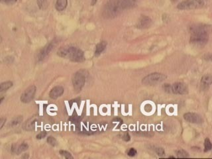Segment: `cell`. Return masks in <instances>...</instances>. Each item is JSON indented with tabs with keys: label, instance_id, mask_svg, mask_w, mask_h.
<instances>
[{
	"label": "cell",
	"instance_id": "cell-1",
	"mask_svg": "<svg viewBox=\"0 0 212 159\" xmlns=\"http://www.w3.org/2000/svg\"><path fill=\"white\" fill-rule=\"evenodd\" d=\"M211 27L204 24H196L190 27V31L191 33L190 43L199 46H203L208 43L209 33Z\"/></svg>",
	"mask_w": 212,
	"mask_h": 159
},
{
	"label": "cell",
	"instance_id": "cell-2",
	"mask_svg": "<svg viewBox=\"0 0 212 159\" xmlns=\"http://www.w3.org/2000/svg\"><path fill=\"white\" fill-rule=\"evenodd\" d=\"M57 54L59 57L68 58L73 62H80L85 60L84 54L83 51L74 46H64L58 50Z\"/></svg>",
	"mask_w": 212,
	"mask_h": 159
},
{
	"label": "cell",
	"instance_id": "cell-3",
	"mask_svg": "<svg viewBox=\"0 0 212 159\" xmlns=\"http://www.w3.org/2000/svg\"><path fill=\"white\" fill-rule=\"evenodd\" d=\"M123 10L122 0H109L103 8V15L105 18H113Z\"/></svg>",
	"mask_w": 212,
	"mask_h": 159
},
{
	"label": "cell",
	"instance_id": "cell-4",
	"mask_svg": "<svg viewBox=\"0 0 212 159\" xmlns=\"http://www.w3.org/2000/svg\"><path fill=\"white\" fill-rule=\"evenodd\" d=\"M88 72L85 70H80L76 72L73 76L72 84L76 92H80L85 85Z\"/></svg>",
	"mask_w": 212,
	"mask_h": 159
},
{
	"label": "cell",
	"instance_id": "cell-5",
	"mask_svg": "<svg viewBox=\"0 0 212 159\" xmlns=\"http://www.w3.org/2000/svg\"><path fill=\"white\" fill-rule=\"evenodd\" d=\"M166 76L163 74L154 72L146 76L143 79L142 83L145 85H156L163 82L164 80L166 79Z\"/></svg>",
	"mask_w": 212,
	"mask_h": 159
},
{
	"label": "cell",
	"instance_id": "cell-6",
	"mask_svg": "<svg viewBox=\"0 0 212 159\" xmlns=\"http://www.w3.org/2000/svg\"><path fill=\"white\" fill-rule=\"evenodd\" d=\"M204 6L203 0H185L177 6V8L180 10L195 9L201 8Z\"/></svg>",
	"mask_w": 212,
	"mask_h": 159
},
{
	"label": "cell",
	"instance_id": "cell-7",
	"mask_svg": "<svg viewBox=\"0 0 212 159\" xmlns=\"http://www.w3.org/2000/svg\"><path fill=\"white\" fill-rule=\"evenodd\" d=\"M36 87L33 85H31L28 87L22 94L21 96V101L25 104L30 102L34 98L36 93Z\"/></svg>",
	"mask_w": 212,
	"mask_h": 159
},
{
	"label": "cell",
	"instance_id": "cell-8",
	"mask_svg": "<svg viewBox=\"0 0 212 159\" xmlns=\"http://www.w3.org/2000/svg\"><path fill=\"white\" fill-rule=\"evenodd\" d=\"M172 93L174 94L185 95L188 93V88L184 83L175 82L172 85Z\"/></svg>",
	"mask_w": 212,
	"mask_h": 159
},
{
	"label": "cell",
	"instance_id": "cell-9",
	"mask_svg": "<svg viewBox=\"0 0 212 159\" xmlns=\"http://www.w3.org/2000/svg\"><path fill=\"white\" fill-rule=\"evenodd\" d=\"M56 43H57V41H56V39H55V40L52 41L48 45H46L45 47L40 51V53H39L38 55V60L42 61L45 59V58L47 57V55H48V54L51 53V51L53 50V48L56 46Z\"/></svg>",
	"mask_w": 212,
	"mask_h": 159
},
{
	"label": "cell",
	"instance_id": "cell-10",
	"mask_svg": "<svg viewBox=\"0 0 212 159\" xmlns=\"http://www.w3.org/2000/svg\"><path fill=\"white\" fill-rule=\"evenodd\" d=\"M184 118L186 121L192 123L201 124L204 122L202 117L199 114L188 112L184 115Z\"/></svg>",
	"mask_w": 212,
	"mask_h": 159
},
{
	"label": "cell",
	"instance_id": "cell-11",
	"mask_svg": "<svg viewBox=\"0 0 212 159\" xmlns=\"http://www.w3.org/2000/svg\"><path fill=\"white\" fill-rule=\"evenodd\" d=\"M151 24H152V19L151 18H149L148 16L142 15L139 18V21H138V23L137 24V27L140 29H147L151 25Z\"/></svg>",
	"mask_w": 212,
	"mask_h": 159
},
{
	"label": "cell",
	"instance_id": "cell-12",
	"mask_svg": "<svg viewBox=\"0 0 212 159\" xmlns=\"http://www.w3.org/2000/svg\"><path fill=\"white\" fill-rule=\"evenodd\" d=\"M212 84V76L206 74L202 76L200 83V89L202 91H206Z\"/></svg>",
	"mask_w": 212,
	"mask_h": 159
},
{
	"label": "cell",
	"instance_id": "cell-13",
	"mask_svg": "<svg viewBox=\"0 0 212 159\" xmlns=\"http://www.w3.org/2000/svg\"><path fill=\"white\" fill-rule=\"evenodd\" d=\"M29 148V145L27 143H21L20 144H13L12 145L11 147V152L14 154H20L21 153L24 152V151H27Z\"/></svg>",
	"mask_w": 212,
	"mask_h": 159
},
{
	"label": "cell",
	"instance_id": "cell-14",
	"mask_svg": "<svg viewBox=\"0 0 212 159\" xmlns=\"http://www.w3.org/2000/svg\"><path fill=\"white\" fill-rule=\"evenodd\" d=\"M64 92H65V90H64L63 87L60 86V85H57V86L54 87L51 90L50 93H49V96L52 99H57L58 97H60L63 94Z\"/></svg>",
	"mask_w": 212,
	"mask_h": 159
},
{
	"label": "cell",
	"instance_id": "cell-15",
	"mask_svg": "<svg viewBox=\"0 0 212 159\" xmlns=\"http://www.w3.org/2000/svg\"><path fill=\"white\" fill-rule=\"evenodd\" d=\"M37 121V117H31L23 125V129L27 131H33L34 127H35V123Z\"/></svg>",
	"mask_w": 212,
	"mask_h": 159
},
{
	"label": "cell",
	"instance_id": "cell-16",
	"mask_svg": "<svg viewBox=\"0 0 212 159\" xmlns=\"http://www.w3.org/2000/svg\"><path fill=\"white\" fill-rule=\"evenodd\" d=\"M138 0H122V8L123 10L128 9L136 6Z\"/></svg>",
	"mask_w": 212,
	"mask_h": 159
},
{
	"label": "cell",
	"instance_id": "cell-17",
	"mask_svg": "<svg viewBox=\"0 0 212 159\" xmlns=\"http://www.w3.org/2000/svg\"><path fill=\"white\" fill-rule=\"evenodd\" d=\"M106 46H107V43L105 41H102V42L98 43L95 47V55L99 56L101 55L105 50Z\"/></svg>",
	"mask_w": 212,
	"mask_h": 159
},
{
	"label": "cell",
	"instance_id": "cell-18",
	"mask_svg": "<svg viewBox=\"0 0 212 159\" xmlns=\"http://www.w3.org/2000/svg\"><path fill=\"white\" fill-rule=\"evenodd\" d=\"M68 5V0H56L55 7L58 11H62L66 9Z\"/></svg>",
	"mask_w": 212,
	"mask_h": 159
},
{
	"label": "cell",
	"instance_id": "cell-19",
	"mask_svg": "<svg viewBox=\"0 0 212 159\" xmlns=\"http://www.w3.org/2000/svg\"><path fill=\"white\" fill-rule=\"evenodd\" d=\"M12 86H13V82H12L7 81L1 83V86H0V92L2 93L5 91H7V90H9Z\"/></svg>",
	"mask_w": 212,
	"mask_h": 159
},
{
	"label": "cell",
	"instance_id": "cell-20",
	"mask_svg": "<svg viewBox=\"0 0 212 159\" xmlns=\"http://www.w3.org/2000/svg\"><path fill=\"white\" fill-rule=\"evenodd\" d=\"M23 121V117L22 116H18L14 118L13 120H11L10 123L9 124V127H13L15 126L18 125L19 123H21V122Z\"/></svg>",
	"mask_w": 212,
	"mask_h": 159
},
{
	"label": "cell",
	"instance_id": "cell-21",
	"mask_svg": "<svg viewBox=\"0 0 212 159\" xmlns=\"http://www.w3.org/2000/svg\"><path fill=\"white\" fill-rule=\"evenodd\" d=\"M37 5L40 9H46L48 7V1L47 0H37Z\"/></svg>",
	"mask_w": 212,
	"mask_h": 159
},
{
	"label": "cell",
	"instance_id": "cell-22",
	"mask_svg": "<svg viewBox=\"0 0 212 159\" xmlns=\"http://www.w3.org/2000/svg\"><path fill=\"white\" fill-rule=\"evenodd\" d=\"M212 148V144L211 143L210 140L208 138H206L204 141V151L205 152H208V151H210Z\"/></svg>",
	"mask_w": 212,
	"mask_h": 159
},
{
	"label": "cell",
	"instance_id": "cell-23",
	"mask_svg": "<svg viewBox=\"0 0 212 159\" xmlns=\"http://www.w3.org/2000/svg\"><path fill=\"white\" fill-rule=\"evenodd\" d=\"M176 155L178 158H187L189 156L188 153L186 151L183 150V149H180V150L177 151Z\"/></svg>",
	"mask_w": 212,
	"mask_h": 159
},
{
	"label": "cell",
	"instance_id": "cell-24",
	"mask_svg": "<svg viewBox=\"0 0 212 159\" xmlns=\"http://www.w3.org/2000/svg\"><path fill=\"white\" fill-rule=\"evenodd\" d=\"M47 143L49 144V145H51L53 146H55L56 145H57V141H56V139L51 136L48 137L47 138Z\"/></svg>",
	"mask_w": 212,
	"mask_h": 159
},
{
	"label": "cell",
	"instance_id": "cell-25",
	"mask_svg": "<svg viewBox=\"0 0 212 159\" xmlns=\"http://www.w3.org/2000/svg\"><path fill=\"white\" fill-rule=\"evenodd\" d=\"M59 153H60V155L61 156H64L65 158H73V156L71 155V154L66 151L61 150V151H60Z\"/></svg>",
	"mask_w": 212,
	"mask_h": 159
},
{
	"label": "cell",
	"instance_id": "cell-26",
	"mask_svg": "<svg viewBox=\"0 0 212 159\" xmlns=\"http://www.w3.org/2000/svg\"><path fill=\"white\" fill-rule=\"evenodd\" d=\"M162 88L166 93H172V85L169 84H164L162 85Z\"/></svg>",
	"mask_w": 212,
	"mask_h": 159
},
{
	"label": "cell",
	"instance_id": "cell-27",
	"mask_svg": "<svg viewBox=\"0 0 212 159\" xmlns=\"http://www.w3.org/2000/svg\"><path fill=\"white\" fill-rule=\"evenodd\" d=\"M154 151L157 153L158 155L159 156H162L164 155V149L161 147H155L154 148Z\"/></svg>",
	"mask_w": 212,
	"mask_h": 159
},
{
	"label": "cell",
	"instance_id": "cell-28",
	"mask_svg": "<svg viewBox=\"0 0 212 159\" xmlns=\"http://www.w3.org/2000/svg\"><path fill=\"white\" fill-rule=\"evenodd\" d=\"M127 155L129 156H135L137 155V151L134 148H131L127 151Z\"/></svg>",
	"mask_w": 212,
	"mask_h": 159
},
{
	"label": "cell",
	"instance_id": "cell-29",
	"mask_svg": "<svg viewBox=\"0 0 212 159\" xmlns=\"http://www.w3.org/2000/svg\"><path fill=\"white\" fill-rule=\"evenodd\" d=\"M46 134H46V133L45 131H43V132H41V133H39L36 136V137L37 139H42L45 138V137L46 136Z\"/></svg>",
	"mask_w": 212,
	"mask_h": 159
},
{
	"label": "cell",
	"instance_id": "cell-30",
	"mask_svg": "<svg viewBox=\"0 0 212 159\" xmlns=\"http://www.w3.org/2000/svg\"><path fill=\"white\" fill-rule=\"evenodd\" d=\"M204 59L209 61H212V55L211 54H207L204 56Z\"/></svg>",
	"mask_w": 212,
	"mask_h": 159
},
{
	"label": "cell",
	"instance_id": "cell-31",
	"mask_svg": "<svg viewBox=\"0 0 212 159\" xmlns=\"http://www.w3.org/2000/svg\"><path fill=\"white\" fill-rule=\"evenodd\" d=\"M2 1L6 4H13L15 3L17 0H2Z\"/></svg>",
	"mask_w": 212,
	"mask_h": 159
},
{
	"label": "cell",
	"instance_id": "cell-32",
	"mask_svg": "<svg viewBox=\"0 0 212 159\" xmlns=\"http://www.w3.org/2000/svg\"><path fill=\"white\" fill-rule=\"evenodd\" d=\"M123 139L125 141H130L131 137H130L129 134H128V133H125L124 134V135H123Z\"/></svg>",
	"mask_w": 212,
	"mask_h": 159
},
{
	"label": "cell",
	"instance_id": "cell-33",
	"mask_svg": "<svg viewBox=\"0 0 212 159\" xmlns=\"http://www.w3.org/2000/svg\"><path fill=\"white\" fill-rule=\"evenodd\" d=\"M1 121V122H0V123H1V129H2V127H3L5 123V122L6 121V119H4V118H1V121Z\"/></svg>",
	"mask_w": 212,
	"mask_h": 159
},
{
	"label": "cell",
	"instance_id": "cell-34",
	"mask_svg": "<svg viewBox=\"0 0 212 159\" xmlns=\"http://www.w3.org/2000/svg\"><path fill=\"white\" fill-rule=\"evenodd\" d=\"M113 121L119 122V123H122V122H123V121H122V120H121V119L120 118H115V119H113Z\"/></svg>",
	"mask_w": 212,
	"mask_h": 159
},
{
	"label": "cell",
	"instance_id": "cell-35",
	"mask_svg": "<svg viewBox=\"0 0 212 159\" xmlns=\"http://www.w3.org/2000/svg\"><path fill=\"white\" fill-rule=\"evenodd\" d=\"M97 2V0H92V6H94V5L96 4Z\"/></svg>",
	"mask_w": 212,
	"mask_h": 159
},
{
	"label": "cell",
	"instance_id": "cell-36",
	"mask_svg": "<svg viewBox=\"0 0 212 159\" xmlns=\"http://www.w3.org/2000/svg\"><path fill=\"white\" fill-rule=\"evenodd\" d=\"M4 97H1V102H0V103H1H1H2V102H3V101H4Z\"/></svg>",
	"mask_w": 212,
	"mask_h": 159
},
{
	"label": "cell",
	"instance_id": "cell-37",
	"mask_svg": "<svg viewBox=\"0 0 212 159\" xmlns=\"http://www.w3.org/2000/svg\"><path fill=\"white\" fill-rule=\"evenodd\" d=\"M175 157L174 156H169V158H174Z\"/></svg>",
	"mask_w": 212,
	"mask_h": 159
},
{
	"label": "cell",
	"instance_id": "cell-38",
	"mask_svg": "<svg viewBox=\"0 0 212 159\" xmlns=\"http://www.w3.org/2000/svg\"><path fill=\"white\" fill-rule=\"evenodd\" d=\"M171 1H172V2H175V1H176L177 0H171Z\"/></svg>",
	"mask_w": 212,
	"mask_h": 159
}]
</instances>
